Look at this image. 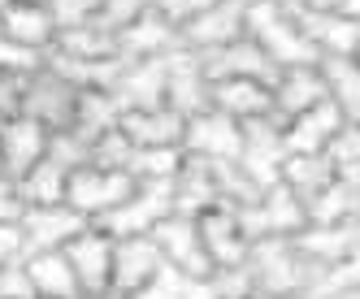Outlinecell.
Masks as SVG:
<instances>
[{"mask_svg": "<svg viewBox=\"0 0 360 299\" xmlns=\"http://www.w3.org/2000/svg\"><path fill=\"white\" fill-rule=\"evenodd\" d=\"M243 147V121L226 117L217 109H204L195 117H187L183 131V152L200 157V161H239Z\"/></svg>", "mask_w": 360, "mask_h": 299, "instance_id": "cell-10", "label": "cell"}, {"mask_svg": "<svg viewBox=\"0 0 360 299\" xmlns=\"http://www.w3.org/2000/svg\"><path fill=\"white\" fill-rule=\"evenodd\" d=\"M152 239H157L165 265H174L178 273H187V278H195V273H209L213 260L209 252H204V239H200V221L187 217V213H169L157 230H152Z\"/></svg>", "mask_w": 360, "mask_h": 299, "instance_id": "cell-13", "label": "cell"}, {"mask_svg": "<svg viewBox=\"0 0 360 299\" xmlns=\"http://www.w3.org/2000/svg\"><path fill=\"white\" fill-rule=\"evenodd\" d=\"M117 131L131 139L135 147H183V131H187V117L174 113L169 105L157 109H126Z\"/></svg>", "mask_w": 360, "mask_h": 299, "instance_id": "cell-19", "label": "cell"}, {"mask_svg": "<svg viewBox=\"0 0 360 299\" xmlns=\"http://www.w3.org/2000/svg\"><path fill=\"white\" fill-rule=\"evenodd\" d=\"M83 299H113V295H83Z\"/></svg>", "mask_w": 360, "mask_h": 299, "instance_id": "cell-51", "label": "cell"}, {"mask_svg": "<svg viewBox=\"0 0 360 299\" xmlns=\"http://www.w3.org/2000/svg\"><path fill=\"white\" fill-rule=\"evenodd\" d=\"M113 247H117V239L109 230H100L96 221L61 247L83 295H113Z\"/></svg>", "mask_w": 360, "mask_h": 299, "instance_id": "cell-8", "label": "cell"}, {"mask_svg": "<svg viewBox=\"0 0 360 299\" xmlns=\"http://www.w3.org/2000/svg\"><path fill=\"white\" fill-rule=\"evenodd\" d=\"M187 152L183 147H135L131 157V178L135 182H157V178H174L183 169Z\"/></svg>", "mask_w": 360, "mask_h": 299, "instance_id": "cell-36", "label": "cell"}, {"mask_svg": "<svg viewBox=\"0 0 360 299\" xmlns=\"http://www.w3.org/2000/svg\"><path fill=\"white\" fill-rule=\"evenodd\" d=\"M356 57H360V53H356Z\"/></svg>", "mask_w": 360, "mask_h": 299, "instance_id": "cell-52", "label": "cell"}, {"mask_svg": "<svg viewBox=\"0 0 360 299\" xmlns=\"http://www.w3.org/2000/svg\"><path fill=\"white\" fill-rule=\"evenodd\" d=\"M339 5L343 0H295V9L304 13H339Z\"/></svg>", "mask_w": 360, "mask_h": 299, "instance_id": "cell-47", "label": "cell"}, {"mask_svg": "<svg viewBox=\"0 0 360 299\" xmlns=\"http://www.w3.org/2000/svg\"><path fill=\"white\" fill-rule=\"evenodd\" d=\"M200 65H204V74H209L213 83L217 79H261V83L274 87V79H278V65L248 35L230 39L221 48H209V53H200Z\"/></svg>", "mask_w": 360, "mask_h": 299, "instance_id": "cell-15", "label": "cell"}, {"mask_svg": "<svg viewBox=\"0 0 360 299\" xmlns=\"http://www.w3.org/2000/svg\"><path fill=\"white\" fill-rule=\"evenodd\" d=\"M321 100H330L326 79H321V65H291V69H278L274 79V117L278 121H291L308 109H317Z\"/></svg>", "mask_w": 360, "mask_h": 299, "instance_id": "cell-18", "label": "cell"}, {"mask_svg": "<svg viewBox=\"0 0 360 299\" xmlns=\"http://www.w3.org/2000/svg\"><path fill=\"white\" fill-rule=\"evenodd\" d=\"M235 213H239V221H243V230H248L252 243H256V239H291V234H300V230L308 226L304 199H300L287 182L265 187L261 195L252 199V204H243V208H235Z\"/></svg>", "mask_w": 360, "mask_h": 299, "instance_id": "cell-4", "label": "cell"}, {"mask_svg": "<svg viewBox=\"0 0 360 299\" xmlns=\"http://www.w3.org/2000/svg\"><path fill=\"white\" fill-rule=\"evenodd\" d=\"M274 299H308V295H274Z\"/></svg>", "mask_w": 360, "mask_h": 299, "instance_id": "cell-50", "label": "cell"}, {"mask_svg": "<svg viewBox=\"0 0 360 299\" xmlns=\"http://www.w3.org/2000/svg\"><path fill=\"white\" fill-rule=\"evenodd\" d=\"M165 79H169V57L126 61L122 79H117V87H113L122 113H126V109H157V105H165Z\"/></svg>", "mask_w": 360, "mask_h": 299, "instance_id": "cell-20", "label": "cell"}, {"mask_svg": "<svg viewBox=\"0 0 360 299\" xmlns=\"http://www.w3.org/2000/svg\"><path fill=\"white\" fill-rule=\"evenodd\" d=\"M44 65V53H31V48H22L5 35V22H0V69L9 74H35Z\"/></svg>", "mask_w": 360, "mask_h": 299, "instance_id": "cell-41", "label": "cell"}, {"mask_svg": "<svg viewBox=\"0 0 360 299\" xmlns=\"http://www.w3.org/2000/svg\"><path fill=\"white\" fill-rule=\"evenodd\" d=\"M53 53H65V57H122L117 53V31H109L105 22H87V27H70L57 35Z\"/></svg>", "mask_w": 360, "mask_h": 299, "instance_id": "cell-34", "label": "cell"}, {"mask_svg": "<svg viewBox=\"0 0 360 299\" xmlns=\"http://www.w3.org/2000/svg\"><path fill=\"white\" fill-rule=\"evenodd\" d=\"M248 273L256 299H274V295H308L321 265L308 260L295 247V239H256L248 252Z\"/></svg>", "mask_w": 360, "mask_h": 299, "instance_id": "cell-2", "label": "cell"}, {"mask_svg": "<svg viewBox=\"0 0 360 299\" xmlns=\"http://www.w3.org/2000/svg\"><path fill=\"white\" fill-rule=\"evenodd\" d=\"M169 213H174V178H157V182H135V191L96 226L109 230L113 239H131V234H152Z\"/></svg>", "mask_w": 360, "mask_h": 299, "instance_id": "cell-3", "label": "cell"}, {"mask_svg": "<svg viewBox=\"0 0 360 299\" xmlns=\"http://www.w3.org/2000/svg\"><path fill=\"white\" fill-rule=\"evenodd\" d=\"M356 291H360V247L352 256L334 260V265H321L308 299H343V295H356Z\"/></svg>", "mask_w": 360, "mask_h": 299, "instance_id": "cell-35", "label": "cell"}, {"mask_svg": "<svg viewBox=\"0 0 360 299\" xmlns=\"http://www.w3.org/2000/svg\"><path fill=\"white\" fill-rule=\"evenodd\" d=\"M213 109L235 117V121L274 117V87L261 79H217L213 83Z\"/></svg>", "mask_w": 360, "mask_h": 299, "instance_id": "cell-24", "label": "cell"}, {"mask_svg": "<svg viewBox=\"0 0 360 299\" xmlns=\"http://www.w3.org/2000/svg\"><path fill=\"white\" fill-rule=\"evenodd\" d=\"M48 69H57L70 87L79 91H113L122 69H126V57H65V53H48L44 57Z\"/></svg>", "mask_w": 360, "mask_h": 299, "instance_id": "cell-27", "label": "cell"}, {"mask_svg": "<svg viewBox=\"0 0 360 299\" xmlns=\"http://www.w3.org/2000/svg\"><path fill=\"white\" fill-rule=\"evenodd\" d=\"M339 13H347V18H356V22H360V0H343Z\"/></svg>", "mask_w": 360, "mask_h": 299, "instance_id": "cell-48", "label": "cell"}, {"mask_svg": "<svg viewBox=\"0 0 360 299\" xmlns=\"http://www.w3.org/2000/svg\"><path fill=\"white\" fill-rule=\"evenodd\" d=\"M183 48H187L183 31H178L165 13H157V9L139 13V18L131 22V27H122V31H117V53H122L126 61L174 57V53H183Z\"/></svg>", "mask_w": 360, "mask_h": 299, "instance_id": "cell-11", "label": "cell"}, {"mask_svg": "<svg viewBox=\"0 0 360 299\" xmlns=\"http://www.w3.org/2000/svg\"><path fill=\"white\" fill-rule=\"evenodd\" d=\"M0 22H5V35L22 48H31V53H53V44H57V18L53 9L44 5V0H22V5L5 9L0 13Z\"/></svg>", "mask_w": 360, "mask_h": 299, "instance_id": "cell-26", "label": "cell"}, {"mask_svg": "<svg viewBox=\"0 0 360 299\" xmlns=\"http://www.w3.org/2000/svg\"><path fill=\"white\" fill-rule=\"evenodd\" d=\"M317 65L330 105L343 113V121H360V57H321Z\"/></svg>", "mask_w": 360, "mask_h": 299, "instance_id": "cell-30", "label": "cell"}, {"mask_svg": "<svg viewBox=\"0 0 360 299\" xmlns=\"http://www.w3.org/2000/svg\"><path fill=\"white\" fill-rule=\"evenodd\" d=\"M243 35L261 48V53L278 65V69H291V65H317V48L308 44L304 27L291 5H278V0H248V18H243Z\"/></svg>", "mask_w": 360, "mask_h": 299, "instance_id": "cell-1", "label": "cell"}, {"mask_svg": "<svg viewBox=\"0 0 360 299\" xmlns=\"http://www.w3.org/2000/svg\"><path fill=\"white\" fill-rule=\"evenodd\" d=\"M209 208H221V187H217L213 161L187 157L183 169L174 173V213L200 217V213H209Z\"/></svg>", "mask_w": 360, "mask_h": 299, "instance_id": "cell-22", "label": "cell"}, {"mask_svg": "<svg viewBox=\"0 0 360 299\" xmlns=\"http://www.w3.org/2000/svg\"><path fill=\"white\" fill-rule=\"evenodd\" d=\"M0 299H39L35 282H31V269H27V256L0 265Z\"/></svg>", "mask_w": 360, "mask_h": 299, "instance_id": "cell-40", "label": "cell"}, {"mask_svg": "<svg viewBox=\"0 0 360 299\" xmlns=\"http://www.w3.org/2000/svg\"><path fill=\"white\" fill-rule=\"evenodd\" d=\"M291 239L313 265H334V260L352 256L360 247V221H326V226L308 221V226L300 234H291Z\"/></svg>", "mask_w": 360, "mask_h": 299, "instance_id": "cell-25", "label": "cell"}, {"mask_svg": "<svg viewBox=\"0 0 360 299\" xmlns=\"http://www.w3.org/2000/svg\"><path fill=\"white\" fill-rule=\"evenodd\" d=\"M131 157H135V143L126 139L122 131H109V135H100L91 143L87 165H105V169H126V173H131Z\"/></svg>", "mask_w": 360, "mask_h": 299, "instance_id": "cell-37", "label": "cell"}, {"mask_svg": "<svg viewBox=\"0 0 360 299\" xmlns=\"http://www.w3.org/2000/svg\"><path fill=\"white\" fill-rule=\"evenodd\" d=\"M74 109H79V87H70L57 69L39 65L31 79H27V91H22V113L35 117L44 131H70L74 126Z\"/></svg>", "mask_w": 360, "mask_h": 299, "instance_id": "cell-7", "label": "cell"}, {"mask_svg": "<svg viewBox=\"0 0 360 299\" xmlns=\"http://www.w3.org/2000/svg\"><path fill=\"white\" fill-rule=\"evenodd\" d=\"M27 269H31L39 299H83V286L74 278L65 252H35V256H27Z\"/></svg>", "mask_w": 360, "mask_h": 299, "instance_id": "cell-32", "label": "cell"}, {"mask_svg": "<svg viewBox=\"0 0 360 299\" xmlns=\"http://www.w3.org/2000/svg\"><path fill=\"white\" fill-rule=\"evenodd\" d=\"M27 79H31V74L0 69V121H9V117L22 113V91H27Z\"/></svg>", "mask_w": 360, "mask_h": 299, "instance_id": "cell-45", "label": "cell"}, {"mask_svg": "<svg viewBox=\"0 0 360 299\" xmlns=\"http://www.w3.org/2000/svg\"><path fill=\"white\" fill-rule=\"evenodd\" d=\"M287 139H282V121L278 117H256L243 121V147H239V169L256 187H274L282 182L287 169Z\"/></svg>", "mask_w": 360, "mask_h": 299, "instance_id": "cell-6", "label": "cell"}, {"mask_svg": "<svg viewBox=\"0 0 360 299\" xmlns=\"http://www.w3.org/2000/svg\"><path fill=\"white\" fill-rule=\"evenodd\" d=\"M334 178H339V161L330 152H295V157H287V169H282V182L304 199V208H308V199L321 187H330Z\"/></svg>", "mask_w": 360, "mask_h": 299, "instance_id": "cell-31", "label": "cell"}, {"mask_svg": "<svg viewBox=\"0 0 360 299\" xmlns=\"http://www.w3.org/2000/svg\"><path fill=\"white\" fill-rule=\"evenodd\" d=\"M217 5H221V0H157L152 9H157V13H165V18L174 22V27L183 31V27H191L195 18H204V13H209V9H217Z\"/></svg>", "mask_w": 360, "mask_h": 299, "instance_id": "cell-42", "label": "cell"}, {"mask_svg": "<svg viewBox=\"0 0 360 299\" xmlns=\"http://www.w3.org/2000/svg\"><path fill=\"white\" fill-rule=\"evenodd\" d=\"M330 157L339 161V169H360V121H347L339 139L330 143Z\"/></svg>", "mask_w": 360, "mask_h": 299, "instance_id": "cell-46", "label": "cell"}, {"mask_svg": "<svg viewBox=\"0 0 360 299\" xmlns=\"http://www.w3.org/2000/svg\"><path fill=\"white\" fill-rule=\"evenodd\" d=\"M308 221H360V169H339V178L308 199Z\"/></svg>", "mask_w": 360, "mask_h": 299, "instance_id": "cell-29", "label": "cell"}, {"mask_svg": "<svg viewBox=\"0 0 360 299\" xmlns=\"http://www.w3.org/2000/svg\"><path fill=\"white\" fill-rule=\"evenodd\" d=\"M48 139L53 131H44L35 117L18 113L9 121H0V173H9V178H27V173L44 161L48 152Z\"/></svg>", "mask_w": 360, "mask_h": 299, "instance_id": "cell-12", "label": "cell"}, {"mask_svg": "<svg viewBox=\"0 0 360 299\" xmlns=\"http://www.w3.org/2000/svg\"><path fill=\"white\" fill-rule=\"evenodd\" d=\"M117 121H122V105L113 91H79V109H74V126H70L79 139L96 143L100 135L117 131Z\"/></svg>", "mask_w": 360, "mask_h": 299, "instance_id": "cell-33", "label": "cell"}, {"mask_svg": "<svg viewBox=\"0 0 360 299\" xmlns=\"http://www.w3.org/2000/svg\"><path fill=\"white\" fill-rule=\"evenodd\" d=\"M183 291H187V273H178L174 265H165L152 282H143L139 291L122 295V299H183Z\"/></svg>", "mask_w": 360, "mask_h": 299, "instance_id": "cell-39", "label": "cell"}, {"mask_svg": "<svg viewBox=\"0 0 360 299\" xmlns=\"http://www.w3.org/2000/svg\"><path fill=\"white\" fill-rule=\"evenodd\" d=\"M165 269V256L152 234H131V239H117L113 247V299L139 291L143 282H152L157 273Z\"/></svg>", "mask_w": 360, "mask_h": 299, "instance_id": "cell-17", "label": "cell"}, {"mask_svg": "<svg viewBox=\"0 0 360 299\" xmlns=\"http://www.w3.org/2000/svg\"><path fill=\"white\" fill-rule=\"evenodd\" d=\"M157 0H105V9H100V22H105L109 31H122V27H131V22L139 13H148Z\"/></svg>", "mask_w": 360, "mask_h": 299, "instance_id": "cell-43", "label": "cell"}, {"mask_svg": "<svg viewBox=\"0 0 360 299\" xmlns=\"http://www.w3.org/2000/svg\"><path fill=\"white\" fill-rule=\"evenodd\" d=\"M308 44L317 48V57H356L360 53V22L347 13H304L295 9Z\"/></svg>", "mask_w": 360, "mask_h": 299, "instance_id": "cell-23", "label": "cell"}, {"mask_svg": "<svg viewBox=\"0 0 360 299\" xmlns=\"http://www.w3.org/2000/svg\"><path fill=\"white\" fill-rule=\"evenodd\" d=\"M200 239H204V252H209L213 269H230V265H248V252H252V239L243 230V221L235 208H209L200 213Z\"/></svg>", "mask_w": 360, "mask_h": 299, "instance_id": "cell-16", "label": "cell"}, {"mask_svg": "<svg viewBox=\"0 0 360 299\" xmlns=\"http://www.w3.org/2000/svg\"><path fill=\"white\" fill-rule=\"evenodd\" d=\"M13 5H22V0H0V13H5V9H13Z\"/></svg>", "mask_w": 360, "mask_h": 299, "instance_id": "cell-49", "label": "cell"}, {"mask_svg": "<svg viewBox=\"0 0 360 299\" xmlns=\"http://www.w3.org/2000/svg\"><path fill=\"white\" fill-rule=\"evenodd\" d=\"M165 105L183 117H195L204 109H213V79L204 74L200 53L183 48L169 57V79H165Z\"/></svg>", "mask_w": 360, "mask_h": 299, "instance_id": "cell-14", "label": "cell"}, {"mask_svg": "<svg viewBox=\"0 0 360 299\" xmlns=\"http://www.w3.org/2000/svg\"><path fill=\"white\" fill-rule=\"evenodd\" d=\"M135 191V178L126 169H105V165H79L70 178L65 204L79 208L87 221H100L105 213H113L126 195Z\"/></svg>", "mask_w": 360, "mask_h": 299, "instance_id": "cell-5", "label": "cell"}, {"mask_svg": "<svg viewBox=\"0 0 360 299\" xmlns=\"http://www.w3.org/2000/svg\"><path fill=\"white\" fill-rule=\"evenodd\" d=\"M48 9H53L57 18V35L70 31V27H87V22L100 18V9H105V0H44Z\"/></svg>", "mask_w": 360, "mask_h": 299, "instance_id": "cell-38", "label": "cell"}, {"mask_svg": "<svg viewBox=\"0 0 360 299\" xmlns=\"http://www.w3.org/2000/svg\"><path fill=\"white\" fill-rule=\"evenodd\" d=\"M243 18H248V0H221L217 9L195 18L191 27H183V39L191 53H209V48H221L243 35Z\"/></svg>", "mask_w": 360, "mask_h": 299, "instance_id": "cell-28", "label": "cell"}, {"mask_svg": "<svg viewBox=\"0 0 360 299\" xmlns=\"http://www.w3.org/2000/svg\"><path fill=\"white\" fill-rule=\"evenodd\" d=\"M347 126L343 113L330 105V100H321L317 109H308L291 121H282V139H287V152H330V143L339 139V131Z\"/></svg>", "mask_w": 360, "mask_h": 299, "instance_id": "cell-21", "label": "cell"}, {"mask_svg": "<svg viewBox=\"0 0 360 299\" xmlns=\"http://www.w3.org/2000/svg\"><path fill=\"white\" fill-rule=\"evenodd\" d=\"M22 213H27V195H22L18 178L0 173V226H18Z\"/></svg>", "mask_w": 360, "mask_h": 299, "instance_id": "cell-44", "label": "cell"}, {"mask_svg": "<svg viewBox=\"0 0 360 299\" xmlns=\"http://www.w3.org/2000/svg\"><path fill=\"white\" fill-rule=\"evenodd\" d=\"M87 226H91V221L79 208H70V204H27V213H22V221H18L22 243H27V256L61 252V247L74 234H83Z\"/></svg>", "mask_w": 360, "mask_h": 299, "instance_id": "cell-9", "label": "cell"}]
</instances>
